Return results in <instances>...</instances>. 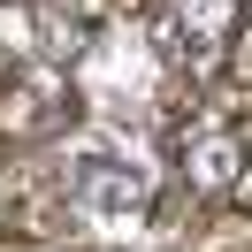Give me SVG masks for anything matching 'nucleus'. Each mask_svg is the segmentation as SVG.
Segmentation results:
<instances>
[{"label":"nucleus","mask_w":252,"mask_h":252,"mask_svg":"<svg viewBox=\"0 0 252 252\" xmlns=\"http://www.w3.org/2000/svg\"><path fill=\"white\" fill-rule=\"evenodd\" d=\"M160 54H168L191 84L221 77V62L237 54V0H168V16H160Z\"/></svg>","instance_id":"obj_1"},{"label":"nucleus","mask_w":252,"mask_h":252,"mask_svg":"<svg viewBox=\"0 0 252 252\" xmlns=\"http://www.w3.org/2000/svg\"><path fill=\"white\" fill-rule=\"evenodd\" d=\"M184 176H191V191H206V199L245 191V176H252V138H245L237 123H199V130H184Z\"/></svg>","instance_id":"obj_2"},{"label":"nucleus","mask_w":252,"mask_h":252,"mask_svg":"<svg viewBox=\"0 0 252 252\" xmlns=\"http://www.w3.org/2000/svg\"><path fill=\"white\" fill-rule=\"evenodd\" d=\"M69 191L92 214H138V206H153V176L138 160H123V153H77L69 160Z\"/></svg>","instance_id":"obj_3"}]
</instances>
